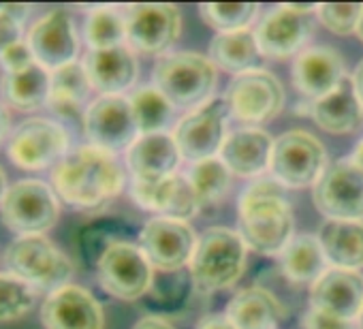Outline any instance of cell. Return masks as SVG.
<instances>
[{"label":"cell","mask_w":363,"mask_h":329,"mask_svg":"<svg viewBox=\"0 0 363 329\" xmlns=\"http://www.w3.org/2000/svg\"><path fill=\"white\" fill-rule=\"evenodd\" d=\"M54 191L77 210H94L109 203L124 186V172L111 152L96 145H79L52 172Z\"/></svg>","instance_id":"6da1fadb"},{"label":"cell","mask_w":363,"mask_h":329,"mask_svg":"<svg viewBox=\"0 0 363 329\" xmlns=\"http://www.w3.org/2000/svg\"><path fill=\"white\" fill-rule=\"evenodd\" d=\"M238 227L244 244L259 255H276L293 240L295 218L278 180L248 186L238 206Z\"/></svg>","instance_id":"7a4b0ae2"},{"label":"cell","mask_w":363,"mask_h":329,"mask_svg":"<svg viewBox=\"0 0 363 329\" xmlns=\"http://www.w3.org/2000/svg\"><path fill=\"white\" fill-rule=\"evenodd\" d=\"M154 84L175 107H197L216 86V67L197 52H169L154 65Z\"/></svg>","instance_id":"3957f363"},{"label":"cell","mask_w":363,"mask_h":329,"mask_svg":"<svg viewBox=\"0 0 363 329\" xmlns=\"http://www.w3.org/2000/svg\"><path fill=\"white\" fill-rule=\"evenodd\" d=\"M246 265V244L240 233L212 227L199 240L191 259V276L201 291H220L240 280Z\"/></svg>","instance_id":"277c9868"},{"label":"cell","mask_w":363,"mask_h":329,"mask_svg":"<svg viewBox=\"0 0 363 329\" xmlns=\"http://www.w3.org/2000/svg\"><path fill=\"white\" fill-rule=\"evenodd\" d=\"M5 263L11 274L37 291H56L73 278L71 259L45 235H22L5 250Z\"/></svg>","instance_id":"5b68a950"},{"label":"cell","mask_w":363,"mask_h":329,"mask_svg":"<svg viewBox=\"0 0 363 329\" xmlns=\"http://www.w3.org/2000/svg\"><path fill=\"white\" fill-rule=\"evenodd\" d=\"M0 216L5 227L20 238L43 235L60 216L58 195L43 180H20L9 186L0 203Z\"/></svg>","instance_id":"8992f818"},{"label":"cell","mask_w":363,"mask_h":329,"mask_svg":"<svg viewBox=\"0 0 363 329\" xmlns=\"http://www.w3.org/2000/svg\"><path fill=\"white\" fill-rule=\"evenodd\" d=\"M327 169V152L308 130H286L274 139L269 172L282 186L303 189L316 184Z\"/></svg>","instance_id":"52a82bcc"},{"label":"cell","mask_w":363,"mask_h":329,"mask_svg":"<svg viewBox=\"0 0 363 329\" xmlns=\"http://www.w3.org/2000/svg\"><path fill=\"white\" fill-rule=\"evenodd\" d=\"M7 154L18 167L28 172L56 167L69 154V133L56 120L28 118L13 128Z\"/></svg>","instance_id":"ba28073f"},{"label":"cell","mask_w":363,"mask_h":329,"mask_svg":"<svg viewBox=\"0 0 363 329\" xmlns=\"http://www.w3.org/2000/svg\"><path fill=\"white\" fill-rule=\"evenodd\" d=\"M312 199L327 221H363V169L352 160L331 162L314 184Z\"/></svg>","instance_id":"9c48e42d"},{"label":"cell","mask_w":363,"mask_h":329,"mask_svg":"<svg viewBox=\"0 0 363 329\" xmlns=\"http://www.w3.org/2000/svg\"><path fill=\"white\" fill-rule=\"evenodd\" d=\"M96 274L101 286L124 301L141 299L152 284L154 272L152 263L139 246L133 242L111 244L96 263Z\"/></svg>","instance_id":"30bf717a"},{"label":"cell","mask_w":363,"mask_h":329,"mask_svg":"<svg viewBox=\"0 0 363 329\" xmlns=\"http://www.w3.org/2000/svg\"><path fill=\"white\" fill-rule=\"evenodd\" d=\"M225 101L233 118L240 122L261 124L280 113L284 105V90L276 75L263 69H255L231 79Z\"/></svg>","instance_id":"8fae6325"},{"label":"cell","mask_w":363,"mask_h":329,"mask_svg":"<svg viewBox=\"0 0 363 329\" xmlns=\"http://www.w3.org/2000/svg\"><path fill=\"white\" fill-rule=\"evenodd\" d=\"M126 41L133 52L162 54L182 33V13L167 3H137L124 9Z\"/></svg>","instance_id":"7c38bea8"},{"label":"cell","mask_w":363,"mask_h":329,"mask_svg":"<svg viewBox=\"0 0 363 329\" xmlns=\"http://www.w3.org/2000/svg\"><path fill=\"white\" fill-rule=\"evenodd\" d=\"M84 130L90 139V145L111 154L128 150L139 137L130 99L116 94L92 101L84 113Z\"/></svg>","instance_id":"4fadbf2b"},{"label":"cell","mask_w":363,"mask_h":329,"mask_svg":"<svg viewBox=\"0 0 363 329\" xmlns=\"http://www.w3.org/2000/svg\"><path fill=\"white\" fill-rule=\"evenodd\" d=\"M139 248L158 272L184 269L197 248V235L184 221L156 216L139 231Z\"/></svg>","instance_id":"5bb4252c"},{"label":"cell","mask_w":363,"mask_h":329,"mask_svg":"<svg viewBox=\"0 0 363 329\" xmlns=\"http://www.w3.org/2000/svg\"><path fill=\"white\" fill-rule=\"evenodd\" d=\"M229 105L225 99H212L195 107L175 128V141L182 158L199 162L216 156L225 143V124L229 116Z\"/></svg>","instance_id":"9a60e30c"},{"label":"cell","mask_w":363,"mask_h":329,"mask_svg":"<svg viewBox=\"0 0 363 329\" xmlns=\"http://www.w3.org/2000/svg\"><path fill=\"white\" fill-rule=\"evenodd\" d=\"M318 5H282L272 9L255 30L259 50L269 58H289L297 54L308 37L312 35L310 13L316 11Z\"/></svg>","instance_id":"2e32d148"},{"label":"cell","mask_w":363,"mask_h":329,"mask_svg":"<svg viewBox=\"0 0 363 329\" xmlns=\"http://www.w3.org/2000/svg\"><path fill=\"white\" fill-rule=\"evenodd\" d=\"M37 62L48 71H56L75 62L79 52V39L73 16L67 9H52L39 18L26 37Z\"/></svg>","instance_id":"e0dca14e"},{"label":"cell","mask_w":363,"mask_h":329,"mask_svg":"<svg viewBox=\"0 0 363 329\" xmlns=\"http://www.w3.org/2000/svg\"><path fill=\"white\" fill-rule=\"evenodd\" d=\"M45 329H103L105 316L99 299L79 284L52 291L41 308Z\"/></svg>","instance_id":"ac0fdd59"},{"label":"cell","mask_w":363,"mask_h":329,"mask_svg":"<svg viewBox=\"0 0 363 329\" xmlns=\"http://www.w3.org/2000/svg\"><path fill=\"white\" fill-rule=\"evenodd\" d=\"M130 197L139 208L147 212H158L164 218L186 223L199 212V199L191 180L179 174H173L158 182L133 180Z\"/></svg>","instance_id":"d6986e66"},{"label":"cell","mask_w":363,"mask_h":329,"mask_svg":"<svg viewBox=\"0 0 363 329\" xmlns=\"http://www.w3.org/2000/svg\"><path fill=\"white\" fill-rule=\"evenodd\" d=\"M310 303L314 310L344 320L359 318L363 310V276L350 269H327L312 284Z\"/></svg>","instance_id":"ffe728a7"},{"label":"cell","mask_w":363,"mask_h":329,"mask_svg":"<svg viewBox=\"0 0 363 329\" xmlns=\"http://www.w3.org/2000/svg\"><path fill=\"white\" fill-rule=\"evenodd\" d=\"M182 152L175 137L169 133L139 135L126 150V164L139 182H158L173 176Z\"/></svg>","instance_id":"44dd1931"},{"label":"cell","mask_w":363,"mask_h":329,"mask_svg":"<svg viewBox=\"0 0 363 329\" xmlns=\"http://www.w3.org/2000/svg\"><path fill=\"white\" fill-rule=\"evenodd\" d=\"M344 60L331 48H308L297 54L291 71L293 86L312 101L329 94L344 79Z\"/></svg>","instance_id":"7402d4cb"},{"label":"cell","mask_w":363,"mask_h":329,"mask_svg":"<svg viewBox=\"0 0 363 329\" xmlns=\"http://www.w3.org/2000/svg\"><path fill=\"white\" fill-rule=\"evenodd\" d=\"M272 152H274V139L269 137V133L248 126V128L233 130L225 139L220 147V158L231 174L242 178H255L261 176L265 169H269Z\"/></svg>","instance_id":"603a6c76"},{"label":"cell","mask_w":363,"mask_h":329,"mask_svg":"<svg viewBox=\"0 0 363 329\" xmlns=\"http://www.w3.org/2000/svg\"><path fill=\"white\" fill-rule=\"evenodd\" d=\"M84 67L92 88L103 96H116L128 90L137 79V58L130 48L118 45L109 50H90Z\"/></svg>","instance_id":"cb8c5ba5"},{"label":"cell","mask_w":363,"mask_h":329,"mask_svg":"<svg viewBox=\"0 0 363 329\" xmlns=\"http://www.w3.org/2000/svg\"><path fill=\"white\" fill-rule=\"evenodd\" d=\"M310 113L314 122L327 133L344 135L357 130L363 120V105L352 77H344L329 94L314 101Z\"/></svg>","instance_id":"d4e9b609"},{"label":"cell","mask_w":363,"mask_h":329,"mask_svg":"<svg viewBox=\"0 0 363 329\" xmlns=\"http://www.w3.org/2000/svg\"><path fill=\"white\" fill-rule=\"evenodd\" d=\"M284 314L278 297L263 289H242L227 303V316L238 329H276Z\"/></svg>","instance_id":"484cf974"},{"label":"cell","mask_w":363,"mask_h":329,"mask_svg":"<svg viewBox=\"0 0 363 329\" xmlns=\"http://www.w3.org/2000/svg\"><path fill=\"white\" fill-rule=\"evenodd\" d=\"M316 238L333 267H363V221H327Z\"/></svg>","instance_id":"4316f807"},{"label":"cell","mask_w":363,"mask_h":329,"mask_svg":"<svg viewBox=\"0 0 363 329\" xmlns=\"http://www.w3.org/2000/svg\"><path fill=\"white\" fill-rule=\"evenodd\" d=\"M261 50L257 43L255 33L235 30V33H220L212 39L210 45V60L216 69H223L233 75H242L261 67Z\"/></svg>","instance_id":"83f0119b"},{"label":"cell","mask_w":363,"mask_h":329,"mask_svg":"<svg viewBox=\"0 0 363 329\" xmlns=\"http://www.w3.org/2000/svg\"><path fill=\"white\" fill-rule=\"evenodd\" d=\"M3 96L5 101L20 109V111H35L50 103L52 92V71L35 62L33 67L18 71V73H5L3 77Z\"/></svg>","instance_id":"f1b7e54d"},{"label":"cell","mask_w":363,"mask_h":329,"mask_svg":"<svg viewBox=\"0 0 363 329\" xmlns=\"http://www.w3.org/2000/svg\"><path fill=\"white\" fill-rule=\"evenodd\" d=\"M90 90L92 82L88 77V71L75 60L52 71V92L48 105L65 118H75L86 105Z\"/></svg>","instance_id":"f546056e"},{"label":"cell","mask_w":363,"mask_h":329,"mask_svg":"<svg viewBox=\"0 0 363 329\" xmlns=\"http://www.w3.org/2000/svg\"><path fill=\"white\" fill-rule=\"evenodd\" d=\"M282 272L293 282H316L327 272V257L318 238L297 235L282 250Z\"/></svg>","instance_id":"4dcf8cb0"},{"label":"cell","mask_w":363,"mask_h":329,"mask_svg":"<svg viewBox=\"0 0 363 329\" xmlns=\"http://www.w3.org/2000/svg\"><path fill=\"white\" fill-rule=\"evenodd\" d=\"M193 284H195V280L189 269L158 272V274H154L150 291L143 295V299L154 310L177 312L186 306Z\"/></svg>","instance_id":"1f68e13d"},{"label":"cell","mask_w":363,"mask_h":329,"mask_svg":"<svg viewBox=\"0 0 363 329\" xmlns=\"http://www.w3.org/2000/svg\"><path fill=\"white\" fill-rule=\"evenodd\" d=\"M189 180L197 193L199 210H208L227 195L231 186V172L220 156H212L193 164Z\"/></svg>","instance_id":"d6a6232c"},{"label":"cell","mask_w":363,"mask_h":329,"mask_svg":"<svg viewBox=\"0 0 363 329\" xmlns=\"http://www.w3.org/2000/svg\"><path fill=\"white\" fill-rule=\"evenodd\" d=\"M130 107L141 135L164 133V126L173 118V105L156 86L135 90L130 96Z\"/></svg>","instance_id":"836d02e7"},{"label":"cell","mask_w":363,"mask_h":329,"mask_svg":"<svg viewBox=\"0 0 363 329\" xmlns=\"http://www.w3.org/2000/svg\"><path fill=\"white\" fill-rule=\"evenodd\" d=\"M84 37L90 50H109L122 45L126 39L124 11L116 7H96L84 24Z\"/></svg>","instance_id":"e575fe53"},{"label":"cell","mask_w":363,"mask_h":329,"mask_svg":"<svg viewBox=\"0 0 363 329\" xmlns=\"http://www.w3.org/2000/svg\"><path fill=\"white\" fill-rule=\"evenodd\" d=\"M37 289L11 272H0V323L26 316L37 303Z\"/></svg>","instance_id":"d590c367"},{"label":"cell","mask_w":363,"mask_h":329,"mask_svg":"<svg viewBox=\"0 0 363 329\" xmlns=\"http://www.w3.org/2000/svg\"><path fill=\"white\" fill-rule=\"evenodd\" d=\"M199 13L206 24L220 33L246 30V26L259 13L257 3H203L199 5Z\"/></svg>","instance_id":"8d00e7d4"},{"label":"cell","mask_w":363,"mask_h":329,"mask_svg":"<svg viewBox=\"0 0 363 329\" xmlns=\"http://www.w3.org/2000/svg\"><path fill=\"white\" fill-rule=\"evenodd\" d=\"M318 20L333 33V35H350L357 33L359 18L363 13L361 3H325L316 9Z\"/></svg>","instance_id":"74e56055"},{"label":"cell","mask_w":363,"mask_h":329,"mask_svg":"<svg viewBox=\"0 0 363 329\" xmlns=\"http://www.w3.org/2000/svg\"><path fill=\"white\" fill-rule=\"evenodd\" d=\"M30 7L26 5H0V52L11 43L24 39L22 24L28 16Z\"/></svg>","instance_id":"f35d334b"},{"label":"cell","mask_w":363,"mask_h":329,"mask_svg":"<svg viewBox=\"0 0 363 329\" xmlns=\"http://www.w3.org/2000/svg\"><path fill=\"white\" fill-rule=\"evenodd\" d=\"M37 62L30 45L26 39H20L16 43H11L9 48H5L0 52V65L5 67L7 73H18V71H24L28 67H33Z\"/></svg>","instance_id":"ab89813d"},{"label":"cell","mask_w":363,"mask_h":329,"mask_svg":"<svg viewBox=\"0 0 363 329\" xmlns=\"http://www.w3.org/2000/svg\"><path fill=\"white\" fill-rule=\"evenodd\" d=\"M303 329H352V325H350V320H344L333 314L310 308L303 314Z\"/></svg>","instance_id":"60d3db41"},{"label":"cell","mask_w":363,"mask_h":329,"mask_svg":"<svg viewBox=\"0 0 363 329\" xmlns=\"http://www.w3.org/2000/svg\"><path fill=\"white\" fill-rule=\"evenodd\" d=\"M197 329H238L227 314H212V316H206Z\"/></svg>","instance_id":"b9f144b4"},{"label":"cell","mask_w":363,"mask_h":329,"mask_svg":"<svg viewBox=\"0 0 363 329\" xmlns=\"http://www.w3.org/2000/svg\"><path fill=\"white\" fill-rule=\"evenodd\" d=\"M133 329H173V327H171L164 318L150 314V316L139 318V320L135 323V327H133Z\"/></svg>","instance_id":"7bdbcfd3"},{"label":"cell","mask_w":363,"mask_h":329,"mask_svg":"<svg viewBox=\"0 0 363 329\" xmlns=\"http://www.w3.org/2000/svg\"><path fill=\"white\" fill-rule=\"evenodd\" d=\"M352 82H354L357 94H359V99H361V105H363V60L357 65V69H354V75H352Z\"/></svg>","instance_id":"ee69618b"},{"label":"cell","mask_w":363,"mask_h":329,"mask_svg":"<svg viewBox=\"0 0 363 329\" xmlns=\"http://www.w3.org/2000/svg\"><path fill=\"white\" fill-rule=\"evenodd\" d=\"M9 133V113L5 109V105L0 103V141H3Z\"/></svg>","instance_id":"f6af8a7d"},{"label":"cell","mask_w":363,"mask_h":329,"mask_svg":"<svg viewBox=\"0 0 363 329\" xmlns=\"http://www.w3.org/2000/svg\"><path fill=\"white\" fill-rule=\"evenodd\" d=\"M352 162L354 164H359V167L363 169V139L357 143V147H354V154H352Z\"/></svg>","instance_id":"bcb514c9"},{"label":"cell","mask_w":363,"mask_h":329,"mask_svg":"<svg viewBox=\"0 0 363 329\" xmlns=\"http://www.w3.org/2000/svg\"><path fill=\"white\" fill-rule=\"evenodd\" d=\"M7 191H9V186H7V176H5L3 167H0V203H3V199H5V195H7Z\"/></svg>","instance_id":"7dc6e473"},{"label":"cell","mask_w":363,"mask_h":329,"mask_svg":"<svg viewBox=\"0 0 363 329\" xmlns=\"http://www.w3.org/2000/svg\"><path fill=\"white\" fill-rule=\"evenodd\" d=\"M357 35H359V39L363 41V13H361V18H359V26H357Z\"/></svg>","instance_id":"c3c4849f"},{"label":"cell","mask_w":363,"mask_h":329,"mask_svg":"<svg viewBox=\"0 0 363 329\" xmlns=\"http://www.w3.org/2000/svg\"><path fill=\"white\" fill-rule=\"evenodd\" d=\"M359 327L363 329V310H361V314H359Z\"/></svg>","instance_id":"681fc988"}]
</instances>
